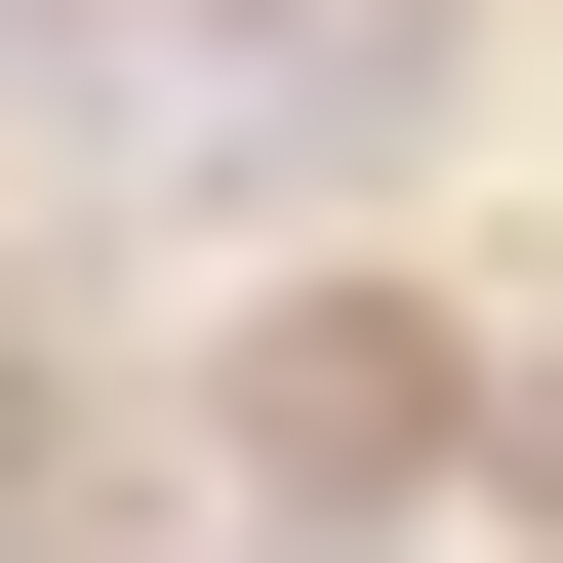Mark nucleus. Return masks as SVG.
I'll use <instances>...</instances> for the list:
<instances>
[{"mask_svg": "<svg viewBox=\"0 0 563 563\" xmlns=\"http://www.w3.org/2000/svg\"><path fill=\"white\" fill-rule=\"evenodd\" d=\"M402 443H443L402 322H282V363H242V483H282V523H402Z\"/></svg>", "mask_w": 563, "mask_h": 563, "instance_id": "1", "label": "nucleus"}]
</instances>
